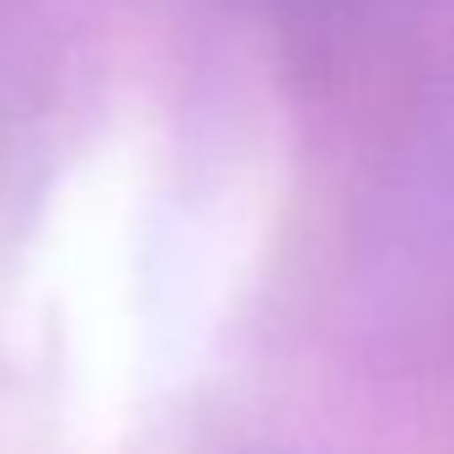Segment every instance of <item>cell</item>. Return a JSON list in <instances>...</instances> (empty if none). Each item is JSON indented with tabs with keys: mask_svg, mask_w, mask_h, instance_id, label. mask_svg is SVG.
Here are the masks:
<instances>
[{
	"mask_svg": "<svg viewBox=\"0 0 454 454\" xmlns=\"http://www.w3.org/2000/svg\"><path fill=\"white\" fill-rule=\"evenodd\" d=\"M358 310L385 353L454 348V86L380 182L358 252Z\"/></svg>",
	"mask_w": 454,
	"mask_h": 454,
	"instance_id": "obj_1",
	"label": "cell"
},
{
	"mask_svg": "<svg viewBox=\"0 0 454 454\" xmlns=\"http://www.w3.org/2000/svg\"><path fill=\"white\" fill-rule=\"evenodd\" d=\"M75 0H0V208L43 155L75 59Z\"/></svg>",
	"mask_w": 454,
	"mask_h": 454,
	"instance_id": "obj_2",
	"label": "cell"
},
{
	"mask_svg": "<svg viewBox=\"0 0 454 454\" xmlns=\"http://www.w3.org/2000/svg\"><path fill=\"white\" fill-rule=\"evenodd\" d=\"M236 6L262 12V17H273V22L289 27V33H332L337 22L369 12L374 0H236Z\"/></svg>",
	"mask_w": 454,
	"mask_h": 454,
	"instance_id": "obj_3",
	"label": "cell"
}]
</instances>
